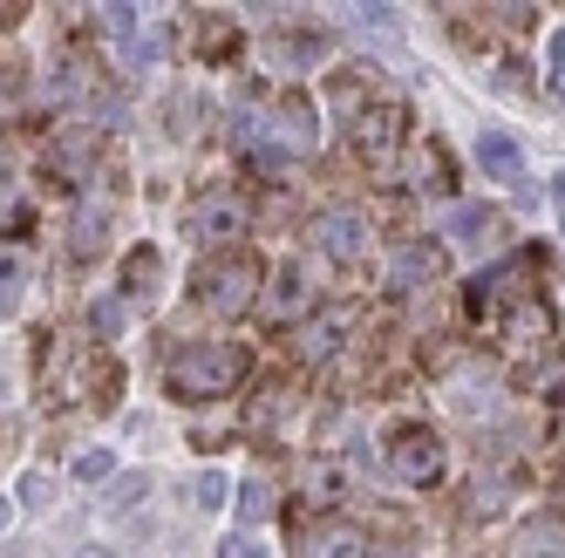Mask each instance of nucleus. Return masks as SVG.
Wrapping results in <instances>:
<instances>
[{
    "instance_id": "nucleus-19",
    "label": "nucleus",
    "mask_w": 565,
    "mask_h": 558,
    "mask_svg": "<svg viewBox=\"0 0 565 558\" xmlns=\"http://www.w3.org/2000/svg\"><path fill=\"white\" fill-rule=\"evenodd\" d=\"M28 287V259L14 253V246H0V313H8V300Z\"/></svg>"
},
{
    "instance_id": "nucleus-12",
    "label": "nucleus",
    "mask_w": 565,
    "mask_h": 558,
    "mask_svg": "<svg viewBox=\"0 0 565 558\" xmlns=\"http://www.w3.org/2000/svg\"><path fill=\"white\" fill-rule=\"evenodd\" d=\"M477 164L491 171L498 184H524V150H518V137H504V130H483V137H477Z\"/></svg>"
},
{
    "instance_id": "nucleus-5",
    "label": "nucleus",
    "mask_w": 565,
    "mask_h": 558,
    "mask_svg": "<svg viewBox=\"0 0 565 558\" xmlns=\"http://www.w3.org/2000/svg\"><path fill=\"white\" fill-rule=\"evenodd\" d=\"M313 130H320V116H313V103L307 96H279L266 116H259V150H279V157H300V150H313Z\"/></svg>"
},
{
    "instance_id": "nucleus-22",
    "label": "nucleus",
    "mask_w": 565,
    "mask_h": 558,
    "mask_svg": "<svg viewBox=\"0 0 565 558\" xmlns=\"http://www.w3.org/2000/svg\"><path fill=\"white\" fill-rule=\"evenodd\" d=\"M198 504H205V511H218V504H225V476H218V470L198 476Z\"/></svg>"
},
{
    "instance_id": "nucleus-3",
    "label": "nucleus",
    "mask_w": 565,
    "mask_h": 558,
    "mask_svg": "<svg viewBox=\"0 0 565 558\" xmlns=\"http://www.w3.org/2000/svg\"><path fill=\"white\" fill-rule=\"evenodd\" d=\"M253 232V205H246V197H238V191H205V197H198V205H191V238H198V246H238V238H246Z\"/></svg>"
},
{
    "instance_id": "nucleus-14",
    "label": "nucleus",
    "mask_w": 565,
    "mask_h": 558,
    "mask_svg": "<svg viewBox=\"0 0 565 558\" xmlns=\"http://www.w3.org/2000/svg\"><path fill=\"white\" fill-rule=\"evenodd\" d=\"M49 164L62 178H89V164H96V130H62L55 150H49Z\"/></svg>"
},
{
    "instance_id": "nucleus-15",
    "label": "nucleus",
    "mask_w": 565,
    "mask_h": 558,
    "mask_svg": "<svg viewBox=\"0 0 565 558\" xmlns=\"http://www.w3.org/2000/svg\"><path fill=\"white\" fill-rule=\"evenodd\" d=\"M498 232H504V218L491 205H457L450 212V238H463V246H491Z\"/></svg>"
},
{
    "instance_id": "nucleus-23",
    "label": "nucleus",
    "mask_w": 565,
    "mask_h": 558,
    "mask_svg": "<svg viewBox=\"0 0 565 558\" xmlns=\"http://www.w3.org/2000/svg\"><path fill=\"white\" fill-rule=\"evenodd\" d=\"M238 504H246V517H266L273 511V484H246V491H238Z\"/></svg>"
},
{
    "instance_id": "nucleus-26",
    "label": "nucleus",
    "mask_w": 565,
    "mask_h": 558,
    "mask_svg": "<svg viewBox=\"0 0 565 558\" xmlns=\"http://www.w3.org/2000/svg\"><path fill=\"white\" fill-rule=\"evenodd\" d=\"M55 497V484H49V476H21V504H34V511H42Z\"/></svg>"
},
{
    "instance_id": "nucleus-30",
    "label": "nucleus",
    "mask_w": 565,
    "mask_h": 558,
    "mask_svg": "<svg viewBox=\"0 0 565 558\" xmlns=\"http://www.w3.org/2000/svg\"><path fill=\"white\" fill-rule=\"evenodd\" d=\"M532 558H558V532H552V525L539 532V545H532Z\"/></svg>"
},
{
    "instance_id": "nucleus-13",
    "label": "nucleus",
    "mask_w": 565,
    "mask_h": 558,
    "mask_svg": "<svg viewBox=\"0 0 565 558\" xmlns=\"http://www.w3.org/2000/svg\"><path fill=\"white\" fill-rule=\"evenodd\" d=\"M545 334H552V313H545L539 300H518V307H511V321H504V347H511V354L545 347Z\"/></svg>"
},
{
    "instance_id": "nucleus-25",
    "label": "nucleus",
    "mask_w": 565,
    "mask_h": 558,
    "mask_svg": "<svg viewBox=\"0 0 565 558\" xmlns=\"http://www.w3.org/2000/svg\"><path fill=\"white\" fill-rule=\"evenodd\" d=\"M55 96H83V62H62L55 68Z\"/></svg>"
},
{
    "instance_id": "nucleus-6",
    "label": "nucleus",
    "mask_w": 565,
    "mask_h": 558,
    "mask_svg": "<svg viewBox=\"0 0 565 558\" xmlns=\"http://www.w3.org/2000/svg\"><path fill=\"white\" fill-rule=\"evenodd\" d=\"M369 238H375V232H369V218H361L354 205H334V212L313 218V246L328 253V259H341V266L369 253Z\"/></svg>"
},
{
    "instance_id": "nucleus-21",
    "label": "nucleus",
    "mask_w": 565,
    "mask_h": 558,
    "mask_svg": "<svg viewBox=\"0 0 565 558\" xmlns=\"http://www.w3.org/2000/svg\"><path fill=\"white\" fill-rule=\"evenodd\" d=\"M218 558H273V551H266L259 538H246V532H232V538L218 545Z\"/></svg>"
},
{
    "instance_id": "nucleus-10",
    "label": "nucleus",
    "mask_w": 565,
    "mask_h": 558,
    "mask_svg": "<svg viewBox=\"0 0 565 558\" xmlns=\"http://www.w3.org/2000/svg\"><path fill=\"white\" fill-rule=\"evenodd\" d=\"M266 313H273V321H307V313H313V287H307V272L287 259V266H273V279H266Z\"/></svg>"
},
{
    "instance_id": "nucleus-29",
    "label": "nucleus",
    "mask_w": 565,
    "mask_h": 558,
    "mask_svg": "<svg viewBox=\"0 0 565 558\" xmlns=\"http://www.w3.org/2000/svg\"><path fill=\"white\" fill-rule=\"evenodd\" d=\"M354 21L375 28V34H388V28H395V8H354Z\"/></svg>"
},
{
    "instance_id": "nucleus-20",
    "label": "nucleus",
    "mask_w": 565,
    "mask_h": 558,
    "mask_svg": "<svg viewBox=\"0 0 565 558\" xmlns=\"http://www.w3.org/2000/svg\"><path fill=\"white\" fill-rule=\"evenodd\" d=\"M68 470H75V484H109V476H116V457H109V450H83Z\"/></svg>"
},
{
    "instance_id": "nucleus-18",
    "label": "nucleus",
    "mask_w": 565,
    "mask_h": 558,
    "mask_svg": "<svg viewBox=\"0 0 565 558\" xmlns=\"http://www.w3.org/2000/svg\"><path fill=\"white\" fill-rule=\"evenodd\" d=\"M334 491H341V470H334V463H307V470H300V497L328 504Z\"/></svg>"
},
{
    "instance_id": "nucleus-11",
    "label": "nucleus",
    "mask_w": 565,
    "mask_h": 558,
    "mask_svg": "<svg viewBox=\"0 0 565 558\" xmlns=\"http://www.w3.org/2000/svg\"><path fill=\"white\" fill-rule=\"evenodd\" d=\"M429 279H443V246L436 238H409V246L388 259V287L409 293V287H429Z\"/></svg>"
},
{
    "instance_id": "nucleus-17",
    "label": "nucleus",
    "mask_w": 565,
    "mask_h": 558,
    "mask_svg": "<svg viewBox=\"0 0 565 558\" xmlns=\"http://www.w3.org/2000/svg\"><path fill=\"white\" fill-rule=\"evenodd\" d=\"M157 279H164V259H157L150 246L130 253V266H124V293H116V300H137V293L150 300V293H157Z\"/></svg>"
},
{
    "instance_id": "nucleus-32",
    "label": "nucleus",
    "mask_w": 565,
    "mask_h": 558,
    "mask_svg": "<svg viewBox=\"0 0 565 558\" xmlns=\"http://www.w3.org/2000/svg\"><path fill=\"white\" fill-rule=\"evenodd\" d=\"M8 525H14V504H8V497H0V532H8Z\"/></svg>"
},
{
    "instance_id": "nucleus-31",
    "label": "nucleus",
    "mask_w": 565,
    "mask_h": 558,
    "mask_svg": "<svg viewBox=\"0 0 565 558\" xmlns=\"http://www.w3.org/2000/svg\"><path fill=\"white\" fill-rule=\"evenodd\" d=\"M75 558H124L116 545H89V551H75Z\"/></svg>"
},
{
    "instance_id": "nucleus-1",
    "label": "nucleus",
    "mask_w": 565,
    "mask_h": 558,
    "mask_svg": "<svg viewBox=\"0 0 565 558\" xmlns=\"http://www.w3.org/2000/svg\"><path fill=\"white\" fill-rule=\"evenodd\" d=\"M238 382H246V347L232 341H191L171 354V395H184V403H218Z\"/></svg>"
},
{
    "instance_id": "nucleus-7",
    "label": "nucleus",
    "mask_w": 565,
    "mask_h": 558,
    "mask_svg": "<svg viewBox=\"0 0 565 558\" xmlns=\"http://www.w3.org/2000/svg\"><path fill=\"white\" fill-rule=\"evenodd\" d=\"M388 476H395V484H436V476H443V443H436V436L429 429H409V436H395V450H388Z\"/></svg>"
},
{
    "instance_id": "nucleus-33",
    "label": "nucleus",
    "mask_w": 565,
    "mask_h": 558,
    "mask_svg": "<svg viewBox=\"0 0 565 558\" xmlns=\"http://www.w3.org/2000/svg\"><path fill=\"white\" fill-rule=\"evenodd\" d=\"M0 403H8V368H0Z\"/></svg>"
},
{
    "instance_id": "nucleus-28",
    "label": "nucleus",
    "mask_w": 565,
    "mask_h": 558,
    "mask_svg": "<svg viewBox=\"0 0 565 558\" xmlns=\"http://www.w3.org/2000/svg\"><path fill=\"white\" fill-rule=\"evenodd\" d=\"M143 491H150V476H116V491H109V497H116V504H137Z\"/></svg>"
},
{
    "instance_id": "nucleus-8",
    "label": "nucleus",
    "mask_w": 565,
    "mask_h": 558,
    "mask_svg": "<svg viewBox=\"0 0 565 558\" xmlns=\"http://www.w3.org/2000/svg\"><path fill=\"white\" fill-rule=\"evenodd\" d=\"M348 328H354L348 307H320V313H307V321H300L294 354H300V362H328V354H341V334Z\"/></svg>"
},
{
    "instance_id": "nucleus-2",
    "label": "nucleus",
    "mask_w": 565,
    "mask_h": 558,
    "mask_svg": "<svg viewBox=\"0 0 565 558\" xmlns=\"http://www.w3.org/2000/svg\"><path fill=\"white\" fill-rule=\"evenodd\" d=\"M191 300L212 307V313H246L259 300V266L246 253H218L191 272Z\"/></svg>"
},
{
    "instance_id": "nucleus-27",
    "label": "nucleus",
    "mask_w": 565,
    "mask_h": 558,
    "mask_svg": "<svg viewBox=\"0 0 565 558\" xmlns=\"http://www.w3.org/2000/svg\"><path fill=\"white\" fill-rule=\"evenodd\" d=\"M89 321H96V334H116V328H124V307H116V300H96Z\"/></svg>"
},
{
    "instance_id": "nucleus-16",
    "label": "nucleus",
    "mask_w": 565,
    "mask_h": 558,
    "mask_svg": "<svg viewBox=\"0 0 565 558\" xmlns=\"http://www.w3.org/2000/svg\"><path fill=\"white\" fill-rule=\"evenodd\" d=\"M164 49H171L164 28H143V21H137V28L124 34V62H130V68H157V62H164Z\"/></svg>"
},
{
    "instance_id": "nucleus-4",
    "label": "nucleus",
    "mask_w": 565,
    "mask_h": 558,
    "mask_svg": "<svg viewBox=\"0 0 565 558\" xmlns=\"http://www.w3.org/2000/svg\"><path fill=\"white\" fill-rule=\"evenodd\" d=\"M354 157L361 164H388L395 157V143L409 137V109L402 103H369V109H354Z\"/></svg>"
},
{
    "instance_id": "nucleus-24",
    "label": "nucleus",
    "mask_w": 565,
    "mask_h": 558,
    "mask_svg": "<svg viewBox=\"0 0 565 558\" xmlns=\"http://www.w3.org/2000/svg\"><path fill=\"white\" fill-rule=\"evenodd\" d=\"M287 55H294V62H320V55H328V42H320V34H294Z\"/></svg>"
},
{
    "instance_id": "nucleus-9",
    "label": "nucleus",
    "mask_w": 565,
    "mask_h": 558,
    "mask_svg": "<svg viewBox=\"0 0 565 558\" xmlns=\"http://www.w3.org/2000/svg\"><path fill=\"white\" fill-rule=\"evenodd\" d=\"M294 558H369V538L341 525V517H320V525H307L294 538Z\"/></svg>"
}]
</instances>
